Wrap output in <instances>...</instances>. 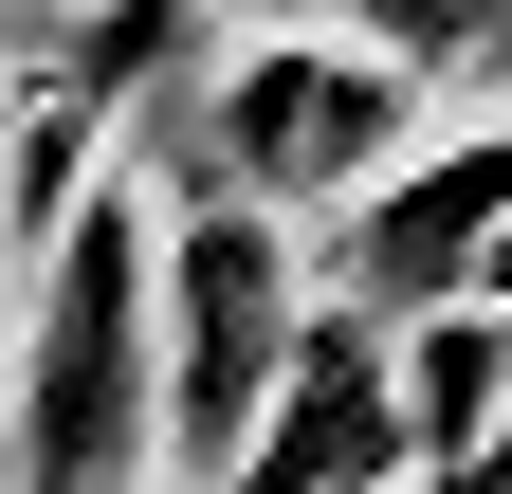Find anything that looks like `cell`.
Listing matches in <instances>:
<instances>
[{"instance_id": "6da1fadb", "label": "cell", "mask_w": 512, "mask_h": 494, "mask_svg": "<svg viewBox=\"0 0 512 494\" xmlns=\"http://www.w3.org/2000/svg\"><path fill=\"white\" fill-rule=\"evenodd\" d=\"M183 494V385H165V202L92 183L74 238L19 293V494Z\"/></svg>"}, {"instance_id": "7a4b0ae2", "label": "cell", "mask_w": 512, "mask_h": 494, "mask_svg": "<svg viewBox=\"0 0 512 494\" xmlns=\"http://www.w3.org/2000/svg\"><path fill=\"white\" fill-rule=\"evenodd\" d=\"M311 293H293V220L238 202V183H202V202H165V385H183V476L256 458V421L293 403L311 366Z\"/></svg>"}, {"instance_id": "3957f363", "label": "cell", "mask_w": 512, "mask_h": 494, "mask_svg": "<svg viewBox=\"0 0 512 494\" xmlns=\"http://www.w3.org/2000/svg\"><path fill=\"white\" fill-rule=\"evenodd\" d=\"M202 129H220V183H238V202L348 220L366 183L403 165V129H421V55H384V37H238Z\"/></svg>"}, {"instance_id": "277c9868", "label": "cell", "mask_w": 512, "mask_h": 494, "mask_svg": "<svg viewBox=\"0 0 512 494\" xmlns=\"http://www.w3.org/2000/svg\"><path fill=\"white\" fill-rule=\"evenodd\" d=\"M202 19H238V37H384L421 74H476L494 55V0H202Z\"/></svg>"}, {"instance_id": "5b68a950", "label": "cell", "mask_w": 512, "mask_h": 494, "mask_svg": "<svg viewBox=\"0 0 512 494\" xmlns=\"http://www.w3.org/2000/svg\"><path fill=\"white\" fill-rule=\"evenodd\" d=\"M403 494H512V440H476V458H439V476H403Z\"/></svg>"}, {"instance_id": "8992f818", "label": "cell", "mask_w": 512, "mask_h": 494, "mask_svg": "<svg viewBox=\"0 0 512 494\" xmlns=\"http://www.w3.org/2000/svg\"><path fill=\"white\" fill-rule=\"evenodd\" d=\"M0 421H19V366H0ZM0 494H19V440H0Z\"/></svg>"}]
</instances>
